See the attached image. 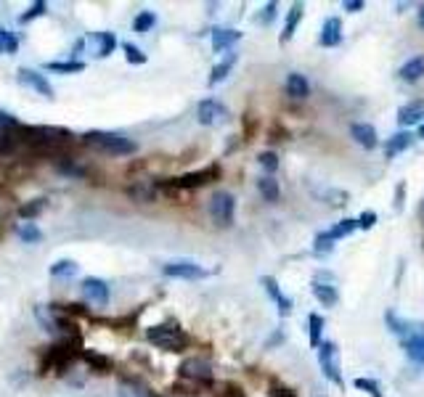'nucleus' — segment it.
Here are the masks:
<instances>
[{
    "label": "nucleus",
    "instance_id": "ddd939ff",
    "mask_svg": "<svg viewBox=\"0 0 424 397\" xmlns=\"http://www.w3.org/2000/svg\"><path fill=\"white\" fill-rule=\"evenodd\" d=\"M88 43L93 46V53H96L98 59H107L111 50L117 48V37H114V32H93V35L88 37Z\"/></svg>",
    "mask_w": 424,
    "mask_h": 397
},
{
    "label": "nucleus",
    "instance_id": "0eeeda50",
    "mask_svg": "<svg viewBox=\"0 0 424 397\" xmlns=\"http://www.w3.org/2000/svg\"><path fill=\"white\" fill-rule=\"evenodd\" d=\"M196 120L202 125H220V122L228 120V109L223 106L220 101H215V98H205L196 106Z\"/></svg>",
    "mask_w": 424,
    "mask_h": 397
},
{
    "label": "nucleus",
    "instance_id": "a18cd8bd",
    "mask_svg": "<svg viewBox=\"0 0 424 397\" xmlns=\"http://www.w3.org/2000/svg\"><path fill=\"white\" fill-rule=\"evenodd\" d=\"M374 225H376V212H374V209H366V212H361V217H358V228L369 230V228H374Z\"/></svg>",
    "mask_w": 424,
    "mask_h": 397
},
{
    "label": "nucleus",
    "instance_id": "9b49d317",
    "mask_svg": "<svg viewBox=\"0 0 424 397\" xmlns=\"http://www.w3.org/2000/svg\"><path fill=\"white\" fill-rule=\"evenodd\" d=\"M350 138L361 146V148H366V151L376 148V144H379L374 125H369V122H355V125L350 127Z\"/></svg>",
    "mask_w": 424,
    "mask_h": 397
},
{
    "label": "nucleus",
    "instance_id": "423d86ee",
    "mask_svg": "<svg viewBox=\"0 0 424 397\" xmlns=\"http://www.w3.org/2000/svg\"><path fill=\"white\" fill-rule=\"evenodd\" d=\"M318 365L327 376L329 382L334 384H342V376H339V349L334 342H321L318 347Z\"/></svg>",
    "mask_w": 424,
    "mask_h": 397
},
{
    "label": "nucleus",
    "instance_id": "79ce46f5",
    "mask_svg": "<svg viewBox=\"0 0 424 397\" xmlns=\"http://www.w3.org/2000/svg\"><path fill=\"white\" fill-rule=\"evenodd\" d=\"M385 318H388V323L392 326V331H395V334H400V337L411 331V326L406 323V321H400V318H398V315H395V313H388V315H385Z\"/></svg>",
    "mask_w": 424,
    "mask_h": 397
},
{
    "label": "nucleus",
    "instance_id": "4468645a",
    "mask_svg": "<svg viewBox=\"0 0 424 397\" xmlns=\"http://www.w3.org/2000/svg\"><path fill=\"white\" fill-rule=\"evenodd\" d=\"M339 40H342V22H339L337 16H331V19H327L324 27H321L318 43H321L324 48H334V46H339Z\"/></svg>",
    "mask_w": 424,
    "mask_h": 397
},
{
    "label": "nucleus",
    "instance_id": "20e7f679",
    "mask_svg": "<svg viewBox=\"0 0 424 397\" xmlns=\"http://www.w3.org/2000/svg\"><path fill=\"white\" fill-rule=\"evenodd\" d=\"M233 209H236V202H233V196L228 191L212 193V199H210V217L218 225L228 228L231 223H233Z\"/></svg>",
    "mask_w": 424,
    "mask_h": 397
},
{
    "label": "nucleus",
    "instance_id": "c85d7f7f",
    "mask_svg": "<svg viewBox=\"0 0 424 397\" xmlns=\"http://www.w3.org/2000/svg\"><path fill=\"white\" fill-rule=\"evenodd\" d=\"M16 233L22 236L25 244H37V241L43 239V230L37 228L35 223H19V225H16Z\"/></svg>",
    "mask_w": 424,
    "mask_h": 397
},
{
    "label": "nucleus",
    "instance_id": "393cba45",
    "mask_svg": "<svg viewBox=\"0 0 424 397\" xmlns=\"http://www.w3.org/2000/svg\"><path fill=\"white\" fill-rule=\"evenodd\" d=\"M46 207H48V199H46V196H37V199H29L27 204L19 207V217H22V220H25V223H27V220H32V217L40 215V212H43Z\"/></svg>",
    "mask_w": 424,
    "mask_h": 397
},
{
    "label": "nucleus",
    "instance_id": "39448f33",
    "mask_svg": "<svg viewBox=\"0 0 424 397\" xmlns=\"http://www.w3.org/2000/svg\"><path fill=\"white\" fill-rule=\"evenodd\" d=\"M181 379L191 382V384H212V365L205 358H189L181 363Z\"/></svg>",
    "mask_w": 424,
    "mask_h": 397
},
{
    "label": "nucleus",
    "instance_id": "72a5a7b5",
    "mask_svg": "<svg viewBox=\"0 0 424 397\" xmlns=\"http://www.w3.org/2000/svg\"><path fill=\"white\" fill-rule=\"evenodd\" d=\"M154 25H157V16H154V11H141L133 19V29H135V32H141V35H144V32H149Z\"/></svg>",
    "mask_w": 424,
    "mask_h": 397
},
{
    "label": "nucleus",
    "instance_id": "f8f14e48",
    "mask_svg": "<svg viewBox=\"0 0 424 397\" xmlns=\"http://www.w3.org/2000/svg\"><path fill=\"white\" fill-rule=\"evenodd\" d=\"M19 127H22V125H19ZM19 127H13V130H0V159H8L22 151V135H19Z\"/></svg>",
    "mask_w": 424,
    "mask_h": 397
},
{
    "label": "nucleus",
    "instance_id": "2eb2a0df",
    "mask_svg": "<svg viewBox=\"0 0 424 397\" xmlns=\"http://www.w3.org/2000/svg\"><path fill=\"white\" fill-rule=\"evenodd\" d=\"M422 120H424V101H411V104L400 106L398 122L403 125V127H409V125H419Z\"/></svg>",
    "mask_w": 424,
    "mask_h": 397
},
{
    "label": "nucleus",
    "instance_id": "2f4dec72",
    "mask_svg": "<svg viewBox=\"0 0 424 397\" xmlns=\"http://www.w3.org/2000/svg\"><path fill=\"white\" fill-rule=\"evenodd\" d=\"M77 273V263L74 260H59L50 265V276L53 278H72Z\"/></svg>",
    "mask_w": 424,
    "mask_h": 397
},
{
    "label": "nucleus",
    "instance_id": "f704fd0d",
    "mask_svg": "<svg viewBox=\"0 0 424 397\" xmlns=\"http://www.w3.org/2000/svg\"><path fill=\"white\" fill-rule=\"evenodd\" d=\"M310 323V347H321V334H324V318L321 315H310L308 318Z\"/></svg>",
    "mask_w": 424,
    "mask_h": 397
},
{
    "label": "nucleus",
    "instance_id": "37998d69",
    "mask_svg": "<svg viewBox=\"0 0 424 397\" xmlns=\"http://www.w3.org/2000/svg\"><path fill=\"white\" fill-rule=\"evenodd\" d=\"M138 315V313H135ZM135 315H122V318H114V321H107V326H111V328H117V331H130L133 328V323H135Z\"/></svg>",
    "mask_w": 424,
    "mask_h": 397
},
{
    "label": "nucleus",
    "instance_id": "bb28decb",
    "mask_svg": "<svg viewBox=\"0 0 424 397\" xmlns=\"http://www.w3.org/2000/svg\"><path fill=\"white\" fill-rule=\"evenodd\" d=\"M406 355H409L413 363H424V334H416V337L406 339Z\"/></svg>",
    "mask_w": 424,
    "mask_h": 397
},
{
    "label": "nucleus",
    "instance_id": "b1692460",
    "mask_svg": "<svg viewBox=\"0 0 424 397\" xmlns=\"http://www.w3.org/2000/svg\"><path fill=\"white\" fill-rule=\"evenodd\" d=\"M233 64H236V53H231V56H226L220 64H215V67H212V72H210V80H207V83H210V85L223 83V80L228 77L231 69H233Z\"/></svg>",
    "mask_w": 424,
    "mask_h": 397
},
{
    "label": "nucleus",
    "instance_id": "f257e3e1",
    "mask_svg": "<svg viewBox=\"0 0 424 397\" xmlns=\"http://www.w3.org/2000/svg\"><path fill=\"white\" fill-rule=\"evenodd\" d=\"M146 339H149L151 344H157L159 349H165V352H183V349L191 344V337H189L175 321L149 326V328H146Z\"/></svg>",
    "mask_w": 424,
    "mask_h": 397
},
{
    "label": "nucleus",
    "instance_id": "603ef678",
    "mask_svg": "<svg viewBox=\"0 0 424 397\" xmlns=\"http://www.w3.org/2000/svg\"><path fill=\"white\" fill-rule=\"evenodd\" d=\"M419 138H424V125L419 127Z\"/></svg>",
    "mask_w": 424,
    "mask_h": 397
},
{
    "label": "nucleus",
    "instance_id": "a19ab883",
    "mask_svg": "<svg viewBox=\"0 0 424 397\" xmlns=\"http://www.w3.org/2000/svg\"><path fill=\"white\" fill-rule=\"evenodd\" d=\"M353 384H355V389H361V392H369L371 397H382V389H379V384H376L374 379H364V376H361V379H355Z\"/></svg>",
    "mask_w": 424,
    "mask_h": 397
},
{
    "label": "nucleus",
    "instance_id": "a211bd4d",
    "mask_svg": "<svg viewBox=\"0 0 424 397\" xmlns=\"http://www.w3.org/2000/svg\"><path fill=\"white\" fill-rule=\"evenodd\" d=\"M242 40V32L239 29H228V27H223V29H212V48L215 50H226L231 48L233 43H239Z\"/></svg>",
    "mask_w": 424,
    "mask_h": 397
},
{
    "label": "nucleus",
    "instance_id": "4c0bfd02",
    "mask_svg": "<svg viewBox=\"0 0 424 397\" xmlns=\"http://www.w3.org/2000/svg\"><path fill=\"white\" fill-rule=\"evenodd\" d=\"M122 50H125V59H128V64H135V67L146 64V53L138 48V46H133V43H125V46H122Z\"/></svg>",
    "mask_w": 424,
    "mask_h": 397
},
{
    "label": "nucleus",
    "instance_id": "49530a36",
    "mask_svg": "<svg viewBox=\"0 0 424 397\" xmlns=\"http://www.w3.org/2000/svg\"><path fill=\"white\" fill-rule=\"evenodd\" d=\"M276 19V3H266L263 6V13L257 16V22H263V25H271Z\"/></svg>",
    "mask_w": 424,
    "mask_h": 397
},
{
    "label": "nucleus",
    "instance_id": "e433bc0d",
    "mask_svg": "<svg viewBox=\"0 0 424 397\" xmlns=\"http://www.w3.org/2000/svg\"><path fill=\"white\" fill-rule=\"evenodd\" d=\"M46 11H48V3H46V0H37V3H32V6H29V11L22 13V16H19V25H29L32 19H37V16H43V13H46Z\"/></svg>",
    "mask_w": 424,
    "mask_h": 397
},
{
    "label": "nucleus",
    "instance_id": "6e6552de",
    "mask_svg": "<svg viewBox=\"0 0 424 397\" xmlns=\"http://www.w3.org/2000/svg\"><path fill=\"white\" fill-rule=\"evenodd\" d=\"M80 289H83V297L88 302H93L98 307H104V305H109V284L107 281H101V278H85L83 284H80Z\"/></svg>",
    "mask_w": 424,
    "mask_h": 397
},
{
    "label": "nucleus",
    "instance_id": "dca6fc26",
    "mask_svg": "<svg viewBox=\"0 0 424 397\" xmlns=\"http://www.w3.org/2000/svg\"><path fill=\"white\" fill-rule=\"evenodd\" d=\"M83 361L88 363V368L93 373H109L114 368V361L101 355V352H93V349H83Z\"/></svg>",
    "mask_w": 424,
    "mask_h": 397
},
{
    "label": "nucleus",
    "instance_id": "1a4fd4ad",
    "mask_svg": "<svg viewBox=\"0 0 424 397\" xmlns=\"http://www.w3.org/2000/svg\"><path fill=\"white\" fill-rule=\"evenodd\" d=\"M162 273L170 278H189V281H194V278H205L207 270L202 265L196 263H189V260H178V263H167L162 267Z\"/></svg>",
    "mask_w": 424,
    "mask_h": 397
},
{
    "label": "nucleus",
    "instance_id": "8fccbe9b",
    "mask_svg": "<svg viewBox=\"0 0 424 397\" xmlns=\"http://www.w3.org/2000/svg\"><path fill=\"white\" fill-rule=\"evenodd\" d=\"M342 8H345V11H350V13H358V11H364V3H361V0H345V3H342Z\"/></svg>",
    "mask_w": 424,
    "mask_h": 397
},
{
    "label": "nucleus",
    "instance_id": "aec40b11",
    "mask_svg": "<svg viewBox=\"0 0 424 397\" xmlns=\"http://www.w3.org/2000/svg\"><path fill=\"white\" fill-rule=\"evenodd\" d=\"M400 80L406 83H416L424 77V56H416V59H409L403 67H400Z\"/></svg>",
    "mask_w": 424,
    "mask_h": 397
},
{
    "label": "nucleus",
    "instance_id": "cd10ccee",
    "mask_svg": "<svg viewBox=\"0 0 424 397\" xmlns=\"http://www.w3.org/2000/svg\"><path fill=\"white\" fill-rule=\"evenodd\" d=\"M117 397H149V389H146L144 384H138L135 379H125L120 384Z\"/></svg>",
    "mask_w": 424,
    "mask_h": 397
},
{
    "label": "nucleus",
    "instance_id": "a878e982",
    "mask_svg": "<svg viewBox=\"0 0 424 397\" xmlns=\"http://www.w3.org/2000/svg\"><path fill=\"white\" fill-rule=\"evenodd\" d=\"M257 188H260V193H263V199H266L268 204H276V202H279L281 188L273 178H260V181H257Z\"/></svg>",
    "mask_w": 424,
    "mask_h": 397
},
{
    "label": "nucleus",
    "instance_id": "f03ea898",
    "mask_svg": "<svg viewBox=\"0 0 424 397\" xmlns=\"http://www.w3.org/2000/svg\"><path fill=\"white\" fill-rule=\"evenodd\" d=\"M83 144L98 151H107L111 157H130L138 151V144L125 138L120 132H104V130H90L83 135Z\"/></svg>",
    "mask_w": 424,
    "mask_h": 397
},
{
    "label": "nucleus",
    "instance_id": "c03bdc74",
    "mask_svg": "<svg viewBox=\"0 0 424 397\" xmlns=\"http://www.w3.org/2000/svg\"><path fill=\"white\" fill-rule=\"evenodd\" d=\"M260 165H263L268 172H276V169H279V157H276L273 151H266V154H260Z\"/></svg>",
    "mask_w": 424,
    "mask_h": 397
},
{
    "label": "nucleus",
    "instance_id": "f3484780",
    "mask_svg": "<svg viewBox=\"0 0 424 397\" xmlns=\"http://www.w3.org/2000/svg\"><path fill=\"white\" fill-rule=\"evenodd\" d=\"M287 96L294 98V101H300V98H308L310 96V83L305 80L303 74L292 72L287 77Z\"/></svg>",
    "mask_w": 424,
    "mask_h": 397
},
{
    "label": "nucleus",
    "instance_id": "c9c22d12",
    "mask_svg": "<svg viewBox=\"0 0 424 397\" xmlns=\"http://www.w3.org/2000/svg\"><path fill=\"white\" fill-rule=\"evenodd\" d=\"M16 48H19V37L6 27H0V53H16Z\"/></svg>",
    "mask_w": 424,
    "mask_h": 397
},
{
    "label": "nucleus",
    "instance_id": "4be33fe9",
    "mask_svg": "<svg viewBox=\"0 0 424 397\" xmlns=\"http://www.w3.org/2000/svg\"><path fill=\"white\" fill-rule=\"evenodd\" d=\"M128 196L133 199V202H154L157 199V188H154V183H133V186H128Z\"/></svg>",
    "mask_w": 424,
    "mask_h": 397
},
{
    "label": "nucleus",
    "instance_id": "5701e85b",
    "mask_svg": "<svg viewBox=\"0 0 424 397\" xmlns=\"http://www.w3.org/2000/svg\"><path fill=\"white\" fill-rule=\"evenodd\" d=\"M411 144H413L411 132H395L388 141V146H385V157H398L400 151H406Z\"/></svg>",
    "mask_w": 424,
    "mask_h": 397
},
{
    "label": "nucleus",
    "instance_id": "ea45409f",
    "mask_svg": "<svg viewBox=\"0 0 424 397\" xmlns=\"http://www.w3.org/2000/svg\"><path fill=\"white\" fill-rule=\"evenodd\" d=\"M215 397H244V392L233 382H220L215 384Z\"/></svg>",
    "mask_w": 424,
    "mask_h": 397
},
{
    "label": "nucleus",
    "instance_id": "7c9ffc66",
    "mask_svg": "<svg viewBox=\"0 0 424 397\" xmlns=\"http://www.w3.org/2000/svg\"><path fill=\"white\" fill-rule=\"evenodd\" d=\"M48 69L50 72H61V74H77L85 69V61H50Z\"/></svg>",
    "mask_w": 424,
    "mask_h": 397
},
{
    "label": "nucleus",
    "instance_id": "58836bf2",
    "mask_svg": "<svg viewBox=\"0 0 424 397\" xmlns=\"http://www.w3.org/2000/svg\"><path fill=\"white\" fill-rule=\"evenodd\" d=\"M331 249H334V239L329 236V230H327V233H318V236H315V241H313V252L321 257V254H329Z\"/></svg>",
    "mask_w": 424,
    "mask_h": 397
},
{
    "label": "nucleus",
    "instance_id": "9d476101",
    "mask_svg": "<svg viewBox=\"0 0 424 397\" xmlns=\"http://www.w3.org/2000/svg\"><path fill=\"white\" fill-rule=\"evenodd\" d=\"M16 80L22 85H27V88H32V90L40 93L43 98L53 101V88H50V83L40 72H35V69H19V72H16Z\"/></svg>",
    "mask_w": 424,
    "mask_h": 397
},
{
    "label": "nucleus",
    "instance_id": "c756f323",
    "mask_svg": "<svg viewBox=\"0 0 424 397\" xmlns=\"http://www.w3.org/2000/svg\"><path fill=\"white\" fill-rule=\"evenodd\" d=\"M35 318L46 331H59V328H56V318H53L48 305H35Z\"/></svg>",
    "mask_w": 424,
    "mask_h": 397
},
{
    "label": "nucleus",
    "instance_id": "de8ad7c7",
    "mask_svg": "<svg viewBox=\"0 0 424 397\" xmlns=\"http://www.w3.org/2000/svg\"><path fill=\"white\" fill-rule=\"evenodd\" d=\"M263 286H266V291L273 297V300H279V297H284L279 289V284H276V278H271V276H263Z\"/></svg>",
    "mask_w": 424,
    "mask_h": 397
},
{
    "label": "nucleus",
    "instance_id": "09e8293b",
    "mask_svg": "<svg viewBox=\"0 0 424 397\" xmlns=\"http://www.w3.org/2000/svg\"><path fill=\"white\" fill-rule=\"evenodd\" d=\"M276 305H279V313L281 315H289L292 313V300L287 297V294H284V297H279V300H276Z\"/></svg>",
    "mask_w": 424,
    "mask_h": 397
},
{
    "label": "nucleus",
    "instance_id": "473e14b6",
    "mask_svg": "<svg viewBox=\"0 0 424 397\" xmlns=\"http://www.w3.org/2000/svg\"><path fill=\"white\" fill-rule=\"evenodd\" d=\"M355 228H358V220H350V217H345L342 223H337L334 228L329 230V236H331L334 241H337V239H348V236H350Z\"/></svg>",
    "mask_w": 424,
    "mask_h": 397
},
{
    "label": "nucleus",
    "instance_id": "7ed1b4c3",
    "mask_svg": "<svg viewBox=\"0 0 424 397\" xmlns=\"http://www.w3.org/2000/svg\"><path fill=\"white\" fill-rule=\"evenodd\" d=\"M218 178H220V167L218 165H210V167L199 169V172H186L181 178L170 181L167 186L170 188H181V191H191V188H202V186L218 181Z\"/></svg>",
    "mask_w": 424,
    "mask_h": 397
},
{
    "label": "nucleus",
    "instance_id": "6ab92c4d",
    "mask_svg": "<svg viewBox=\"0 0 424 397\" xmlns=\"http://www.w3.org/2000/svg\"><path fill=\"white\" fill-rule=\"evenodd\" d=\"M303 11H305L303 3H294V6L289 8V13H287V22H284V32H281V43H289L292 37H294V29H297L300 19H303Z\"/></svg>",
    "mask_w": 424,
    "mask_h": 397
},
{
    "label": "nucleus",
    "instance_id": "412c9836",
    "mask_svg": "<svg viewBox=\"0 0 424 397\" xmlns=\"http://www.w3.org/2000/svg\"><path fill=\"white\" fill-rule=\"evenodd\" d=\"M313 294H315V300L321 302L324 307H334V305L339 302L337 289H334L331 284H324V281H313Z\"/></svg>",
    "mask_w": 424,
    "mask_h": 397
},
{
    "label": "nucleus",
    "instance_id": "3c124183",
    "mask_svg": "<svg viewBox=\"0 0 424 397\" xmlns=\"http://www.w3.org/2000/svg\"><path fill=\"white\" fill-rule=\"evenodd\" d=\"M419 27H422V29H424V6H422V8H419Z\"/></svg>",
    "mask_w": 424,
    "mask_h": 397
}]
</instances>
